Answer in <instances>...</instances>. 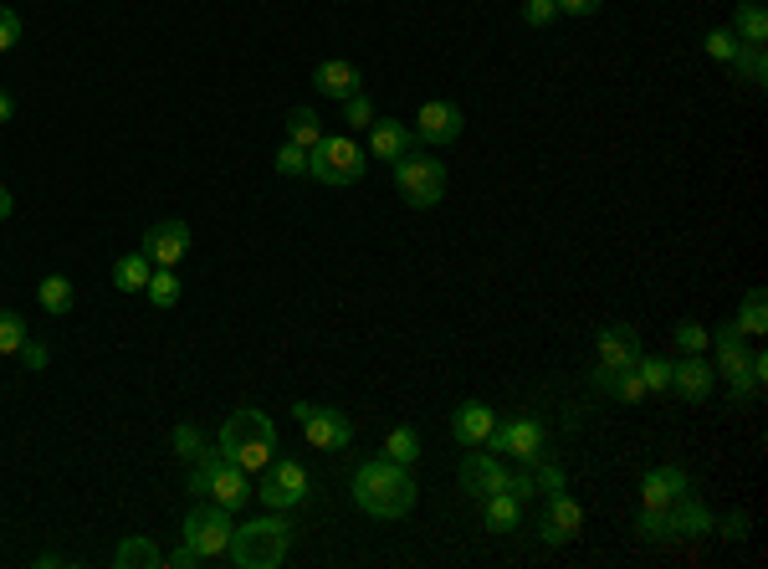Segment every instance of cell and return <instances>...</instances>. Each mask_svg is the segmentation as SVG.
<instances>
[{"mask_svg": "<svg viewBox=\"0 0 768 569\" xmlns=\"http://www.w3.org/2000/svg\"><path fill=\"white\" fill-rule=\"evenodd\" d=\"M144 293H149L154 308H175V303H180V293H184V283L175 277V268H154V277H149V287H144Z\"/></svg>", "mask_w": 768, "mask_h": 569, "instance_id": "34", "label": "cell"}, {"mask_svg": "<svg viewBox=\"0 0 768 569\" xmlns=\"http://www.w3.org/2000/svg\"><path fill=\"white\" fill-rule=\"evenodd\" d=\"M733 36L737 42H768V11L758 0H743L733 11Z\"/></svg>", "mask_w": 768, "mask_h": 569, "instance_id": "29", "label": "cell"}, {"mask_svg": "<svg viewBox=\"0 0 768 569\" xmlns=\"http://www.w3.org/2000/svg\"><path fill=\"white\" fill-rule=\"evenodd\" d=\"M47 344H36V339H26V344H21V365L26 369H47Z\"/></svg>", "mask_w": 768, "mask_h": 569, "instance_id": "44", "label": "cell"}, {"mask_svg": "<svg viewBox=\"0 0 768 569\" xmlns=\"http://www.w3.org/2000/svg\"><path fill=\"white\" fill-rule=\"evenodd\" d=\"M671 339H676V349H682V354H707V349H712V329L697 323V319H682L676 329H671Z\"/></svg>", "mask_w": 768, "mask_h": 569, "instance_id": "35", "label": "cell"}, {"mask_svg": "<svg viewBox=\"0 0 768 569\" xmlns=\"http://www.w3.org/2000/svg\"><path fill=\"white\" fill-rule=\"evenodd\" d=\"M686 487L692 483H686L682 467H651L646 477H640V502H646V508H671Z\"/></svg>", "mask_w": 768, "mask_h": 569, "instance_id": "23", "label": "cell"}, {"mask_svg": "<svg viewBox=\"0 0 768 569\" xmlns=\"http://www.w3.org/2000/svg\"><path fill=\"white\" fill-rule=\"evenodd\" d=\"M32 339L26 319H21L16 308H0V354H21V344Z\"/></svg>", "mask_w": 768, "mask_h": 569, "instance_id": "36", "label": "cell"}, {"mask_svg": "<svg viewBox=\"0 0 768 569\" xmlns=\"http://www.w3.org/2000/svg\"><path fill=\"white\" fill-rule=\"evenodd\" d=\"M308 493H313V477H308V467L292 462V457H272L267 467H262V477H256V487H251V498H262L272 513L302 508Z\"/></svg>", "mask_w": 768, "mask_h": 569, "instance_id": "7", "label": "cell"}, {"mask_svg": "<svg viewBox=\"0 0 768 569\" xmlns=\"http://www.w3.org/2000/svg\"><path fill=\"white\" fill-rule=\"evenodd\" d=\"M722 538H748V513H728V519H722Z\"/></svg>", "mask_w": 768, "mask_h": 569, "instance_id": "45", "label": "cell"}, {"mask_svg": "<svg viewBox=\"0 0 768 569\" xmlns=\"http://www.w3.org/2000/svg\"><path fill=\"white\" fill-rule=\"evenodd\" d=\"M231 508H220V502L201 498L190 513H184V544L201 554V565H211V559H226V549H231Z\"/></svg>", "mask_w": 768, "mask_h": 569, "instance_id": "8", "label": "cell"}, {"mask_svg": "<svg viewBox=\"0 0 768 569\" xmlns=\"http://www.w3.org/2000/svg\"><path fill=\"white\" fill-rule=\"evenodd\" d=\"M144 257H149L154 268H180L184 262V251H190V226L184 221H154L149 232H144Z\"/></svg>", "mask_w": 768, "mask_h": 569, "instance_id": "14", "label": "cell"}, {"mask_svg": "<svg viewBox=\"0 0 768 569\" xmlns=\"http://www.w3.org/2000/svg\"><path fill=\"white\" fill-rule=\"evenodd\" d=\"M579 529H585V508L574 498H564V493H549L543 513H538V538L543 544H568Z\"/></svg>", "mask_w": 768, "mask_h": 569, "instance_id": "16", "label": "cell"}, {"mask_svg": "<svg viewBox=\"0 0 768 569\" xmlns=\"http://www.w3.org/2000/svg\"><path fill=\"white\" fill-rule=\"evenodd\" d=\"M216 447L231 457L241 472H262L272 457H277V420H272L267 411H256V405H241V411L226 416Z\"/></svg>", "mask_w": 768, "mask_h": 569, "instance_id": "2", "label": "cell"}, {"mask_svg": "<svg viewBox=\"0 0 768 569\" xmlns=\"http://www.w3.org/2000/svg\"><path fill=\"white\" fill-rule=\"evenodd\" d=\"M287 549H292V523L283 513H267V519H247L241 529H231V559L236 569H277L287 565Z\"/></svg>", "mask_w": 768, "mask_h": 569, "instance_id": "3", "label": "cell"}, {"mask_svg": "<svg viewBox=\"0 0 768 569\" xmlns=\"http://www.w3.org/2000/svg\"><path fill=\"white\" fill-rule=\"evenodd\" d=\"M169 447H175V457H184V462H195V457L205 452V436L195 431L190 420H184V426H175V431H169Z\"/></svg>", "mask_w": 768, "mask_h": 569, "instance_id": "39", "label": "cell"}, {"mask_svg": "<svg viewBox=\"0 0 768 569\" xmlns=\"http://www.w3.org/2000/svg\"><path fill=\"white\" fill-rule=\"evenodd\" d=\"M482 523L492 529V534H518L523 529V498H513V493H492V498H482Z\"/></svg>", "mask_w": 768, "mask_h": 569, "instance_id": "25", "label": "cell"}, {"mask_svg": "<svg viewBox=\"0 0 768 569\" xmlns=\"http://www.w3.org/2000/svg\"><path fill=\"white\" fill-rule=\"evenodd\" d=\"M344 123H349V129H369V123H374V103H369V93L344 98Z\"/></svg>", "mask_w": 768, "mask_h": 569, "instance_id": "41", "label": "cell"}, {"mask_svg": "<svg viewBox=\"0 0 768 569\" xmlns=\"http://www.w3.org/2000/svg\"><path fill=\"white\" fill-rule=\"evenodd\" d=\"M635 534L646 538V544H667V538H671L667 508H640V519H635Z\"/></svg>", "mask_w": 768, "mask_h": 569, "instance_id": "37", "label": "cell"}, {"mask_svg": "<svg viewBox=\"0 0 768 569\" xmlns=\"http://www.w3.org/2000/svg\"><path fill=\"white\" fill-rule=\"evenodd\" d=\"M600 5H604V0H559V11H564V16H595Z\"/></svg>", "mask_w": 768, "mask_h": 569, "instance_id": "47", "label": "cell"}, {"mask_svg": "<svg viewBox=\"0 0 768 569\" xmlns=\"http://www.w3.org/2000/svg\"><path fill=\"white\" fill-rule=\"evenodd\" d=\"M11 211H16V201H11V190H5V185H0V221L11 216Z\"/></svg>", "mask_w": 768, "mask_h": 569, "instance_id": "49", "label": "cell"}, {"mask_svg": "<svg viewBox=\"0 0 768 569\" xmlns=\"http://www.w3.org/2000/svg\"><path fill=\"white\" fill-rule=\"evenodd\" d=\"M36 298H41V308H47L51 319H62V313H72V283L62 277V272H51V277H41V287H36Z\"/></svg>", "mask_w": 768, "mask_h": 569, "instance_id": "30", "label": "cell"}, {"mask_svg": "<svg viewBox=\"0 0 768 569\" xmlns=\"http://www.w3.org/2000/svg\"><path fill=\"white\" fill-rule=\"evenodd\" d=\"M712 354H718V375H728V386H733V401H748L753 390V369H748V334H743V329H737L733 319L728 323H718V329H712Z\"/></svg>", "mask_w": 768, "mask_h": 569, "instance_id": "9", "label": "cell"}, {"mask_svg": "<svg viewBox=\"0 0 768 569\" xmlns=\"http://www.w3.org/2000/svg\"><path fill=\"white\" fill-rule=\"evenodd\" d=\"M272 169H277V175H308V150H298V144H292V139H283V150L272 154Z\"/></svg>", "mask_w": 768, "mask_h": 569, "instance_id": "40", "label": "cell"}, {"mask_svg": "<svg viewBox=\"0 0 768 569\" xmlns=\"http://www.w3.org/2000/svg\"><path fill=\"white\" fill-rule=\"evenodd\" d=\"M395 190H400L416 211H431V205L446 201V165H441L435 154H420V150L400 154V159H395Z\"/></svg>", "mask_w": 768, "mask_h": 569, "instance_id": "6", "label": "cell"}, {"mask_svg": "<svg viewBox=\"0 0 768 569\" xmlns=\"http://www.w3.org/2000/svg\"><path fill=\"white\" fill-rule=\"evenodd\" d=\"M292 420L302 426V436H308V447H317V452H344L353 441V426L344 411H334V405H317V401H298L292 405Z\"/></svg>", "mask_w": 768, "mask_h": 569, "instance_id": "10", "label": "cell"}, {"mask_svg": "<svg viewBox=\"0 0 768 569\" xmlns=\"http://www.w3.org/2000/svg\"><path fill=\"white\" fill-rule=\"evenodd\" d=\"M384 457L400 462V467H416L420 462V436L410 431V426H395V431L384 436Z\"/></svg>", "mask_w": 768, "mask_h": 569, "instance_id": "31", "label": "cell"}, {"mask_svg": "<svg viewBox=\"0 0 768 569\" xmlns=\"http://www.w3.org/2000/svg\"><path fill=\"white\" fill-rule=\"evenodd\" d=\"M553 16H559V0H523V26L543 32Z\"/></svg>", "mask_w": 768, "mask_h": 569, "instance_id": "42", "label": "cell"}, {"mask_svg": "<svg viewBox=\"0 0 768 569\" xmlns=\"http://www.w3.org/2000/svg\"><path fill=\"white\" fill-rule=\"evenodd\" d=\"M737 329L748 339H764L768 334V298H764V287H748L743 293V303H737Z\"/></svg>", "mask_w": 768, "mask_h": 569, "instance_id": "27", "label": "cell"}, {"mask_svg": "<svg viewBox=\"0 0 768 569\" xmlns=\"http://www.w3.org/2000/svg\"><path fill=\"white\" fill-rule=\"evenodd\" d=\"M671 390L682 395L686 405H701L712 390H718V369L707 354H682L676 365H671Z\"/></svg>", "mask_w": 768, "mask_h": 569, "instance_id": "15", "label": "cell"}, {"mask_svg": "<svg viewBox=\"0 0 768 569\" xmlns=\"http://www.w3.org/2000/svg\"><path fill=\"white\" fill-rule=\"evenodd\" d=\"M589 386L600 390V395H615L620 405H640L646 401V380L635 375V365H600L595 375H589Z\"/></svg>", "mask_w": 768, "mask_h": 569, "instance_id": "21", "label": "cell"}, {"mask_svg": "<svg viewBox=\"0 0 768 569\" xmlns=\"http://www.w3.org/2000/svg\"><path fill=\"white\" fill-rule=\"evenodd\" d=\"M154 277V262L144 257V251H129V257H118L113 262V287H123V293H144Z\"/></svg>", "mask_w": 768, "mask_h": 569, "instance_id": "26", "label": "cell"}, {"mask_svg": "<svg viewBox=\"0 0 768 569\" xmlns=\"http://www.w3.org/2000/svg\"><path fill=\"white\" fill-rule=\"evenodd\" d=\"M113 565L118 569H165V549H159L149 534H129L113 549Z\"/></svg>", "mask_w": 768, "mask_h": 569, "instance_id": "24", "label": "cell"}, {"mask_svg": "<svg viewBox=\"0 0 768 569\" xmlns=\"http://www.w3.org/2000/svg\"><path fill=\"white\" fill-rule=\"evenodd\" d=\"M16 118V103H11V93H0V123H11Z\"/></svg>", "mask_w": 768, "mask_h": 569, "instance_id": "48", "label": "cell"}, {"mask_svg": "<svg viewBox=\"0 0 768 569\" xmlns=\"http://www.w3.org/2000/svg\"><path fill=\"white\" fill-rule=\"evenodd\" d=\"M190 493H195V498L220 502V508H231V513H236V508H247L251 483H247V472L236 467L220 447H205V452L190 462Z\"/></svg>", "mask_w": 768, "mask_h": 569, "instance_id": "4", "label": "cell"}, {"mask_svg": "<svg viewBox=\"0 0 768 569\" xmlns=\"http://www.w3.org/2000/svg\"><path fill=\"white\" fill-rule=\"evenodd\" d=\"M313 87L323 93V98H353V93H364V72L353 68V62H338V57H328V62H317L313 68Z\"/></svg>", "mask_w": 768, "mask_h": 569, "instance_id": "20", "label": "cell"}, {"mask_svg": "<svg viewBox=\"0 0 768 569\" xmlns=\"http://www.w3.org/2000/svg\"><path fill=\"white\" fill-rule=\"evenodd\" d=\"M737 47H743V42H737V36H733V26H718V32H707V36H701V51H707V57H718V62H728V68H733Z\"/></svg>", "mask_w": 768, "mask_h": 569, "instance_id": "38", "label": "cell"}, {"mask_svg": "<svg viewBox=\"0 0 768 569\" xmlns=\"http://www.w3.org/2000/svg\"><path fill=\"white\" fill-rule=\"evenodd\" d=\"M369 169V154L359 139L349 134H323L308 150V175H313L317 185H359Z\"/></svg>", "mask_w": 768, "mask_h": 569, "instance_id": "5", "label": "cell"}, {"mask_svg": "<svg viewBox=\"0 0 768 569\" xmlns=\"http://www.w3.org/2000/svg\"><path fill=\"white\" fill-rule=\"evenodd\" d=\"M21 42V16L11 5H0V51H11Z\"/></svg>", "mask_w": 768, "mask_h": 569, "instance_id": "43", "label": "cell"}, {"mask_svg": "<svg viewBox=\"0 0 768 569\" xmlns=\"http://www.w3.org/2000/svg\"><path fill=\"white\" fill-rule=\"evenodd\" d=\"M492 426H497V416H492V405H487V401H461L452 411V436L467 447V452H471V447H487Z\"/></svg>", "mask_w": 768, "mask_h": 569, "instance_id": "19", "label": "cell"}, {"mask_svg": "<svg viewBox=\"0 0 768 569\" xmlns=\"http://www.w3.org/2000/svg\"><path fill=\"white\" fill-rule=\"evenodd\" d=\"M595 349H600V365H635L640 359V329L635 323H604L600 334H595Z\"/></svg>", "mask_w": 768, "mask_h": 569, "instance_id": "18", "label": "cell"}, {"mask_svg": "<svg viewBox=\"0 0 768 569\" xmlns=\"http://www.w3.org/2000/svg\"><path fill=\"white\" fill-rule=\"evenodd\" d=\"M733 72L743 78V83L764 87L768 83V51H764V42H743V47H737V57H733Z\"/></svg>", "mask_w": 768, "mask_h": 569, "instance_id": "28", "label": "cell"}, {"mask_svg": "<svg viewBox=\"0 0 768 569\" xmlns=\"http://www.w3.org/2000/svg\"><path fill=\"white\" fill-rule=\"evenodd\" d=\"M667 519H671V538H697V534H712V508L686 487L682 498L667 508Z\"/></svg>", "mask_w": 768, "mask_h": 569, "instance_id": "22", "label": "cell"}, {"mask_svg": "<svg viewBox=\"0 0 768 569\" xmlns=\"http://www.w3.org/2000/svg\"><path fill=\"white\" fill-rule=\"evenodd\" d=\"M201 565V554L190 549V544H184V549H175V554H165V569H195Z\"/></svg>", "mask_w": 768, "mask_h": 569, "instance_id": "46", "label": "cell"}, {"mask_svg": "<svg viewBox=\"0 0 768 569\" xmlns=\"http://www.w3.org/2000/svg\"><path fill=\"white\" fill-rule=\"evenodd\" d=\"M410 150H416V129H410V123H400V118H374V123H369V154H374V159L395 165V159Z\"/></svg>", "mask_w": 768, "mask_h": 569, "instance_id": "17", "label": "cell"}, {"mask_svg": "<svg viewBox=\"0 0 768 569\" xmlns=\"http://www.w3.org/2000/svg\"><path fill=\"white\" fill-rule=\"evenodd\" d=\"M420 487L410 477V467L389 462V457H374L353 472V508L369 513V519H405L416 508Z\"/></svg>", "mask_w": 768, "mask_h": 569, "instance_id": "1", "label": "cell"}, {"mask_svg": "<svg viewBox=\"0 0 768 569\" xmlns=\"http://www.w3.org/2000/svg\"><path fill=\"white\" fill-rule=\"evenodd\" d=\"M635 375L646 380V395H667L671 390V359H661V354H640Z\"/></svg>", "mask_w": 768, "mask_h": 569, "instance_id": "32", "label": "cell"}, {"mask_svg": "<svg viewBox=\"0 0 768 569\" xmlns=\"http://www.w3.org/2000/svg\"><path fill=\"white\" fill-rule=\"evenodd\" d=\"M416 144H456L461 139V129H467V118H461V108L446 98H431V103H420V114H416Z\"/></svg>", "mask_w": 768, "mask_h": 569, "instance_id": "13", "label": "cell"}, {"mask_svg": "<svg viewBox=\"0 0 768 569\" xmlns=\"http://www.w3.org/2000/svg\"><path fill=\"white\" fill-rule=\"evenodd\" d=\"M287 139H292L298 150H313L317 139H323V123H317L313 108H292V114H287Z\"/></svg>", "mask_w": 768, "mask_h": 569, "instance_id": "33", "label": "cell"}, {"mask_svg": "<svg viewBox=\"0 0 768 569\" xmlns=\"http://www.w3.org/2000/svg\"><path fill=\"white\" fill-rule=\"evenodd\" d=\"M507 477H513V472H507V462H502L497 452H477V447L461 457V472H456L461 493H471L477 502L492 498V493H507Z\"/></svg>", "mask_w": 768, "mask_h": 569, "instance_id": "12", "label": "cell"}, {"mask_svg": "<svg viewBox=\"0 0 768 569\" xmlns=\"http://www.w3.org/2000/svg\"><path fill=\"white\" fill-rule=\"evenodd\" d=\"M487 447L497 457H513V462H538L543 457V426H538L533 416H507L492 426V436H487Z\"/></svg>", "mask_w": 768, "mask_h": 569, "instance_id": "11", "label": "cell"}]
</instances>
